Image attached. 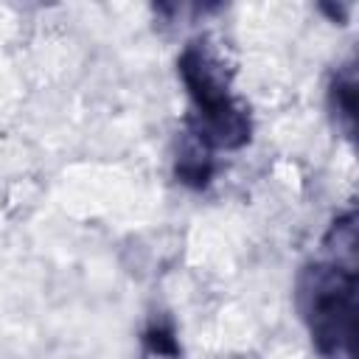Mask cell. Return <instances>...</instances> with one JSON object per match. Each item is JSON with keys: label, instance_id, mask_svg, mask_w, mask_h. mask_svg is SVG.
Instances as JSON below:
<instances>
[{"label": "cell", "instance_id": "cell-1", "mask_svg": "<svg viewBox=\"0 0 359 359\" xmlns=\"http://www.w3.org/2000/svg\"><path fill=\"white\" fill-rule=\"evenodd\" d=\"M331 258L311 261L297 278V309L325 359H353L356 334V224L353 213L331 227Z\"/></svg>", "mask_w": 359, "mask_h": 359}, {"label": "cell", "instance_id": "cell-2", "mask_svg": "<svg viewBox=\"0 0 359 359\" xmlns=\"http://www.w3.org/2000/svg\"><path fill=\"white\" fill-rule=\"evenodd\" d=\"M177 70L194 107L185 140L205 151L244 146L250 140V115L233 95L230 76L210 45L205 39L188 42L177 59Z\"/></svg>", "mask_w": 359, "mask_h": 359}, {"label": "cell", "instance_id": "cell-3", "mask_svg": "<svg viewBox=\"0 0 359 359\" xmlns=\"http://www.w3.org/2000/svg\"><path fill=\"white\" fill-rule=\"evenodd\" d=\"M328 95H331V109L337 115V123L348 135H353V126H356V73L351 65L337 73Z\"/></svg>", "mask_w": 359, "mask_h": 359}, {"label": "cell", "instance_id": "cell-4", "mask_svg": "<svg viewBox=\"0 0 359 359\" xmlns=\"http://www.w3.org/2000/svg\"><path fill=\"white\" fill-rule=\"evenodd\" d=\"M143 342H146V353L149 356H157V359H177L180 356V345L174 339V331L165 328V325H160V323H154L146 331Z\"/></svg>", "mask_w": 359, "mask_h": 359}]
</instances>
